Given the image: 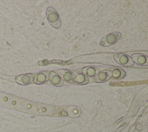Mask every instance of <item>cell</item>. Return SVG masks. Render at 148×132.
<instances>
[{"label": "cell", "instance_id": "obj_1", "mask_svg": "<svg viewBox=\"0 0 148 132\" xmlns=\"http://www.w3.org/2000/svg\"><path fill=\"white\" fill-rule=\"evenodd\" d=\"M46 18L49 23L54 28H59L61 26V19L57 10L51 6L46 10Z\"/></svg>", "mask_w": 148, "mask_h": 132}, {"label": "cell", "instance_id": "obj_2", "mask_svg": "<svg viewBox=\"0 0 148 132\" xmlns=\"http://www.w3.org/2000/svg\"><path fill=\"white\" fill-rule=\"evenodd\" d=\"M121 34L119 32H113L105 35L99 42L102 47H109L116 44L121 38Z\"/></svg>", "mask_w": 148, "mask_h": 132}, {"label": "cell", "instance_id": "obj_3", "mask_svg": "<svg viewBox=\"0 0 148 132\" xmlns=\"http://www.w3.org/2000/svg\"><path fill=\"white\" fill-rule=\"evenodd\" d=\"M113 58L117 63L124 66H132L134 64V62L132 61L131 58L124 53H116L113 56Z\"/></svg>", "mask_w": 148, "mask_h": 132}, {"label": "cell", "instance_id": "obj_4", "mask_svg": "<svg viewBox=\"0 0 148 132\" xmlns=\"http://www.w3.org/2000/svg\"><path fill=\"white\" fill-rule=\"evenodd\" d=\"M34 75L31 73H26L18 75L14 78L15 81L20 85H28L34 80Z\"/></svg>", "mask_w": 148, "mask_h": 132}, {"label": "cell", "instance_id": "obj_5", "mask_svg": "<svg viewBox=\"0 0 148 132\" xmlns=\"http://www.w3.org/2000/svg\"><path fill=\"white\" fill-rule=\"evenodd\" d=\"M112 77L111 72L108 70H105L99 72L95 75L93 80L95 82L102 83L108 80Z\"/></svg>", "mask_w": 148, "mask_h": 132}, {"label": "cell", "instance_id": "obj_6", "mask_svg": "<svg viewBox=\"0 0 148 132\" xmlns=\"http://www.w3.org/2000/svg\"><path fill=\"white\" fill-rule=\"evenodd\" d=\"M131 58L134 62L139 65L146 66L148 63L147 57L142 53H133L131 55Z\"/></svg>", "mask_w": 148, "mask_h": 132}, {"label": "cell", "instance_id": "obj_7", "mask_svg": "<svg viewBox=\"0 0 148 132\" xmlns=\"http://www.w3.org/2000/svg\"><path fill=\"white\" fill-rule=\"evenodd\" d=\"M49 79L50 82L54 85L60 87L63 85V80L60 76L56 72L51 71L49 74Z\"/></svg>", "mask_w": 148, "mask_h": 132}, {"label": "cell", "instance_id": "obj_8", "mask_svg": "<svg viewBox=\"0 0 148 132\" xmlns=\"http://www.w3.org/2000/svg\"><path fill=\"white\" fill-rule=\"evenodd\" d=\"M57 72L62 80L68 83L73 82V74L71 71L66 69H60L58 70Z\"/></svg>", "mask_w": 148, "mask_h": 132}, {"label": "cell", "instance_id": "obj_9", "mask_svg": "<svg viewBox=\"0 0 148 132\" xmlns=\"http://www.w3.org/2000/svg\"><path fill=\"white\" fill-rule=\"evenodd\" d=\"M73 76V82L83 85L86 84L88 82V79L82 73L80 72H74Z\"/></svg>", "mask_w": 148, "mask_h": 132}, {"label": "cell", "instance_id": "obj_10", "mask_svg": "<svg viewBox=\"0 0 148 132\" xmlns=\"http://www.w3.org/2000/svg\"><path fill=\"white\" fill-rule=\"evenodd\" d=\"M48 75L47 72H42L38 73L35 77H34V81L35 83L38 84H41L45 83L48 80Z\"/></svg>", "mask_w": 148, "mask_h": 132}, {"label": "cell", "instance_id": "obj_11", "mask_svg": "<svg viewBox=\"0 0 148 132\" xmlns=\"http://www.w3.org/2000/svg\"><path fill=\"white\" fill-rule=\"evenodd\" d=\"M111 74H112V77L113 79H117V80L121 79L123 77H124L126 75L125 72L123 70L121 69H118V68L113 69L112 71L111 72Z\"/></svg>", "mask_w": 148, "mask_h": 132}, {"label": "cell", "instance_id": "obj_12", "mask_svg": "<svg viewBox=\"0 0 148 132\" xmlns=\"http://www.w3.org/2000/svg\"><path fill=\"white\" fill-rule=\"evenodd\" d=\"M82 72L86 76H88L90 77H93L96 74L97 69L94 67L92 66H87L84 67L82 69Z\"/></svg>", "mask_w": 148, "mask_h": 132}]
</instances>
